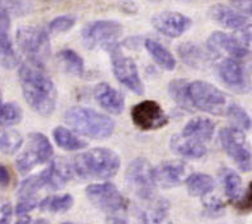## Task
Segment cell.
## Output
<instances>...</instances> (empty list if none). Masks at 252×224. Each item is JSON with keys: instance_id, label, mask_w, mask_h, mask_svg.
<instances>
[{"instance_id": "obj_49", "label": "cell", "mask_w": 252, "mask_h": 224, "mask_svg": "<svg viewBox=\"0 0 252 224\" xmlns=\"http://www.w3.org/2000/svg\"><path fill=\"white\" fill-rule=\"evenodd\" d=\"M3 104V102H1V93H0V106Z\"/></svg>"}, {"instance_id": "obj_47", "label": "cell", "mask_w": 252, "mask_h": 224, "mask_svg": "<svg viewBox=\"0 0 252 224\" xmlns=\"http://www.w3.org/2000/svg\"><path fill=\"white\" fill-rule=\"evenodd\" d=\"M35 224H49V223H48L47 221H44V219H40V221H37Z\"/></svg>"}, {"instance_id": "obj_12", "label": "cell", "mask_w": 252, "mask_h": 224, "mask_svg": "<svg viewBox=\"0 0 252 224\" xmlns=\"http://www.w3.org/2000/svg\"><path fill=\"white\" fill-rule=\"evenodd\" d=\"M131 119L142 130H157L169 123V117L156 100H143L131 108Z\"/></svg>"}, {"instance_id": "obj_7", "label": "cell", "mask_w": 252, "mask_h": 224, "mask_svg": "<svg viewBox=\"0 0 252 224\" xmlns=\"http://www.w3.org/2000/svg\"><path fill=\"white\" fill-rule=\"evenodd\" d=\"M222 150L234 161L239 170L250 171L252 169V151L245 133L234 127L222 128L219 133Z\"/></svg>"}, {"instance_id": "obj_50", "label": "cell", "mask_w": 252, "mask_h": 224, "mask_svg": "<svg viewBox=\"0 0 252 224\" xmlns=\"http://www.w3.org/2000/svg\"><path fill=\"white\" fill-rule=\"evenodd\" d=\"M63 224H75V223H70V222H67V223H63Z\"/></svg>"}, {"instance_id": "obj_37", "label": "cell", "mask_w": 252, "mask_h": 224, "mask_svg": "<svg viewBox=\"0 0 252 224\" xmlns=\"http://www.w3.org/2000/svg\"><path fill=\"white\" fill-rule=\"evenodd\" d=\"M76 24V18L72 16H58L54 20L50 21L48 25V30L52 33H62L71 30Z\"/></svg>"}, {"instance_id": "obj_6", "label": "cell", "mask_w": 252, "mask_h": 224, "mask_svg": "<svg viewBox=\"0 0 252 224\" xmlns=\"http://www.w3.org/2000/svg\"><path fill=\"white\" fill-rule=\"evenodd\" d=\"M189 97L196 110L211 115H224L228 110L226 96L213 84L203 80L189 83Z\"/></svg>"}, {"instance_id": "obj_13", "label": "cell", "mask_w": 252, "mask_h": 224, "mask_svg": "<svg viewBox=\"0 0 252 224\" xmlns=\"http://www.w3.org/2000/svg\"><path fill=\"white\" fill-rule=\"evenodd\" d=\"M218 74L221 81L237 93H246L250 89V77L242 61L225 57L218 64Z\"/></svg>"}, {"instance_id": "obj_26", "label": "cell", "mask_w": 252, "mask_h": 224, "mask_svg": "<svg viewBox=\"0 0 252 224\" xmlns=\"http://www.w3.org/2000/svg\"><path fill=\"white\" fill-rule=\"evenodd\" d=\"M57 60L63 71H66L73 76H83L85 74L84 60L79 53L72 49H62L57 54Z\"/></svg>"}, {"instance_id": "obj_8", "label": "cell", "mask_w": 252, "mask_h": 224, "mask_svg": "<svg viewBox=\"0 0 252 224\" xmlns=\"http://www.w3.org/2000/svg\"><path fill=\"white\" fill-rule=\"evenodd\" d=\"M126 182L131 191L143 200H152L156 192L157 182L155 167L144 158H138L126 169Z\"/></svg>"}, {"instance_id": "obj_35", "label": "cell", "mask_w": 252, "mask_h": 224, "mask_svg": "<svg viewBox=\"0 0 252 224\" xmlns=\"http://www.w3.org/2000/svg\"><path fill=\"white\" fill-rule=\"evenodd\" d=\"M24 117L22 108L17 103L8 102L0 106V125L1 127H12L21 123Z\"/></svg>"}, {"instance_id": "obj_14", "label": "cell", "mask_w": 252, "mask_h": 224, "mask_svg": "<svg viewBox=\"0 0 252 224\" xmlns=\"http://www.w3.org/2000/svg\"><path fill=\"white\" fill-rule=\"evenodd\" d=\"M152 25L159 33H162L167 37L176 39L190 29L192 20L179 12L166 10V12H161L153 17Z\"/></svg>"}, {"instance_id": "obj_18", "label": "cell", "mask_w": 252, "mask_h": 224, "mask_svg": "<svg viewBox=\"0 0 252 224\" xmlns=\"http://www.w3.org/2000/svg\"><path fill=\"white\" fill-rule=\"evenodd\" d=\"M44 171L47 174V187L52 190L64 187L75 174L72 164L63 158H56L52 160L49 166L45 167Z\"/></svg>"}, {"instance_id": "obj_5", "label": "cell", "mask_w": 252, "mask_h": 224, "mask_svg": "<svg viewBox=\"0 0 252 224\" xmlns=\"http://www.w3.org/2000/svg\"><path fill=\"white\" fill-rule=\"evenodd\" d=\"M123 35V26L117 21L98 20L89 22L81 30V40L84 47L94 49L100 47L108 50L119 44L120 36Z\"/></svg>"}, {"instance_id": "obj_29", "label": "cell", "mask_w": 252, "mask_h": 224, "mask_svg": "<svg viewBox=\"0 0 252 224\" xmlns=\"http://www.w3.org/2000/svg\"><path fill=\"white\" fill-rule=\"evenodd\" d=\"M0 64L8 70L16 68L20 64V57L8 32H0Z\"/></svg>"}, {"instance_id": "obj_11", "label": "cell", "mask_w": 252, "mask_h": 224, "mask_svg": "<svg viewBox=\"0 0 252 224\" xmlns=\"http://www.w3.org/2000/svg\"><path fill=\"white\" fill-rule=\"evenodd\" d=\"M85 193L95 208L107 214H116L127 208V202L119 188L108 182L90 184L85 190Z\"/></svg>"}, {"instance_id": "obj_20", "label": "cell", "mask_w": 252, "mask_h": 224, "mask_svg": "<svg viewBox=\"0 0 252 224\" xmlns=\"http://www.w3.org/2000/svg\"><path fill=\"white\" fill-rule=\"evenodd\" d=\"M170 147L174 154L189 159V160H197L203 158L207 152L205 143L196 138L187 137L184 134H175L170 141Z\"/></svg>"}, {"instance_id": "obj_19", "label": "cell", "mask_w": 252, "mask_h": 224, "mask_svg": "<svg viewBox=\"0 0 252 224\" xmlns=\"http://www.w3.org/2000/svg\"><path fill=\"white\" fill-rule=\"evenodd\" d=\"M178 54L180 60L192 68H205L213 60H215L213 54L210 53L207 48H202L201 45L192 41L182 43L178 47Z\"/></svg>"}, {"instance_id": "obj_36", "label": "cell", "mask_w": 252, "mask_h": 224, "mask_svg": "<svg viewBox=\"0 0 252 224\" xmlns=\"http://www.w3.org/2000/svg\"><path fill=\"white\" fill-rule=\"evenodd\" d=\"M32 9L27 0H0V10L13 16H26Z\"/></svg>"}, {"instance_id": "obj_15", "label": "cell", "mask_w": 252, "mask_h": 224, "mask_svg": "<svg viewBox=\"0 0 252 224\" xmlns=\"http://www.w3.org/2000/svg\"><path fill=\"white\" fill-rule=\"evenodd\" d=\"M207 49L214 57H219L221 54H226V57L243 61L249 57V52L238 43L234 35H228L221 31L211 33L207 39Z\"/></svg>"}, {"instance_id": "obj_30", "label": "cell", "mask_w": 252, "mask_h": 224, "mask_svg": "<svg viewBox=\"0 0 252 224\" xmlns=\"http://www.w3.org/2000/svg\"><path fill=\"white\" fill-rule=\"evenodd\" d=\"M24 143V138L20 131L8 128L0 129V152L4 155H14L18 152Z\"/></svg>"}, {"instance_id": "obj_31", "label": "cell", "mask_w": 252, "mask_h": 224, "mask_svg": "<svg viewBox=\"0 0 252 224\" xmlns=\"http://www.w3.org/2000/svg\"><path fill=\"white\" fill-rule=\"evenodd\" d=\"M73 205V197L71 194H56L45 197L40 201L39 208L43 211H50V213H66L70 210Z\"/></svg>"}, {"instance_id": "obj_2", "label": "cell", "mask_w": 252, "mask_h": 224, "mask_svg": "<svg viewBox=\"0 0 252 224\" xmlns=\"http://www.w3.org/2000/svg\"><path fill=\"white\" fill-rule=\"evenodd\" d=\"M73 171L83 179H110L115 177L121 166L120 156L110 148L96 147L76 155L71 161Z\"/></svg>"}, {"instance_id": "obj_16", "label": "cell", "mask_w": 252, "mask_h": 224, "mask_svg": "<svg viewBox=\"0 0 252 224\" xmlns=\"http://www.w3.org/2000/svg\"><path fill=\"white\" fill-rule=\"evenodd\" d=\"M187 165L180 160L163 161L155 167V177L159 187L174 188L187 181Z\"/></svg>"}, {"instance_id": "obj_38", "label": "cell", "mask_w": 252, "mask_h": 224, "mask_svg": "<svg viewBox=\"0 0 252 224\" xmlns=\"http://www.w3.org/2000/svg\"><path fill=\"white\" fill-rule=\"evenodd\" d=\"M203 208L209 213L210 215H220L225 209V205L220 200L219 197L213 196V194H207L203 197Z\"/></svg>"}, {"instance_id": "obj_22", "label": "cell", "mask_w": 252, "mask_h": 224, "mask_svg": "<svg viewBox=\"0 0 252 224\" xmlns=\"http://www.w3.org/2000/svg\"><path fill=\"white\" fill-rule=\"evenodd\" d=\"M214 133H215L214 121L205 116L193 117L192 120H189L187 123V125L182 131V134H184L187 137L196 138V139L203 142V143L207 141H211Z\"/></svg>"}, {"instance_id": "obj_9", "label": "cell", "mask_w": 252, "mask_h": 224, "mask_svg": "<svg viewBox=\"0 0 252 224\" xmlns=\"http://www.w3.org/2000/svg\"><path fill=\"white\" fill-rule=\"evenodd\" d=\"M53 155V146L44 134L31 133L26 148L17 158L16 166L21 174H27L37 165L52 160Z\"/></svg>"}, {"instance_id": "obj_3", "label": "cell", "mask_w": 252, "mask_h": 224, "mask_svg": "<svg viewBox=\"0 0 252 224\" xmlns=\"http://www.w3.org/2000/svg\"><path fill=\"white\" fill-rule=\"evenodd\" d=\"M64 121L76 133L92 139H106L115 131V121L110 116L100 114L93 108L71 107L64 114Z\"/></svg>"}, {"instance_id": "obj_1", "label": "cell", "mask_w": 252, "mask_h": 224, "mask_svg": "<svg viewBox=\"0 0 252 224\" xmlns=\"http://www.w3.org/2000/svg\"><path fill=\"white\" fill-rule=\"evenodd\" d=\"M21 89L31 108L41 116H50L57 106V89L44 66L25 62L18 70Z\"/></svg>"}, {"instance_id": "obj_48", "label": "cell", "mask_w": 252, "mask_h": 224, "mask_svg": "<svg viewBox=\"0 0 252 224\" xmlns=\"http://www.w3.org/2000/svg\"><path fill=\"white\" fill-rule=\"evenodd\" d=\"M113 224H126V222H124V221H121V219H119V221H116Z\"/></svg>"}, {"instance_id": "obj_33", "label": "cell", "mask_w": 252, "mask_h": 224, "mask_svg": "<svg viewBox=\"0 0 252 224\" xmlns=\"http://www.w3.org/2000/svg\"><path fill=\"white\" fill-rule=\"evenodd\" d=\"M144 224H173L169 217V204L166 201H159L151 210L143 214Z\"/></svg>"}, {"instance_id": "obj_28", "label": "cell", "mask_w": 252, "mask_h": 224, "mask_svg": "<svg viewBox=\"0 0 252 224\" xmlns=\"http://www.w3.org/2000/svg\"><path fill=\"white\" fill-rule=\"evenodd\" d=\"M220 179L226 197L230 201H238L242 192V179L238 173L229 167H222L220 170Z\"/></svg>"}, {"instance_id": "obj_40", "label": "cell", "mask_w": 252, "mask_h": 224, "mask_svg": "<svg viewBox=\"0 0 252 224\" xmlns=\"http://www.w3.org/2000/svg\"><path fill=\"white\" fill-rule=\"evenodd\" d=\"M39 201H37L36 197H25L20 198L18 204L16 206V214L18 217H24V215H27L30 211H32L33 209L39 206Z\"/></svg>"}, {"instance_id": "obj_17", "label": "cell", "mask_w": 252, "mask_h": 224, "mask_svg": "<svg viewBox=\"0 0 252 224\" xmlns=\"http://www.w3.org/2000/svg\"><path fill=\"white\" fill-rule=\"evenodd\" d=\"M94 98L103 110L112 115H120L125 108V97L108 83H99L94 88Z\"/></svg>"}, {"instance_id": "obj_45", "label": "cell", "mask_w": 252, "mask_h": 224, "mask_svg": "<svg viewBox=\"0 0 252 224\" xmlns=\"http://www.w3.org/2000/svg\"><path fill=\"white\" fill-rule=\"evenodd\" d=\"M10 183V173L7 167L0 164V186H8Z\"/></svg>"}, {"instance_id": "obj_46", "label": "cell", "mask_w": 252, "mask_h": 224, "mask_svg": "<svg viewBox=\"0 0 252 224\" xmlns=\"http://www.w3.org/2000/svg\"><path fill=\"white\" fill-rule=\"evenodd\" d=\"M16 224H35L32 222V219H31L29 215H24V217H21L18 221L16 222Z\"/></svg>"}, {"instance_id": "obj_23", "label": "cell", "mask_w": 252, "mask_h": 224, "mask_svg": "<svg viewBox=\"0 0 252 224\" xmlns=\"http://www.w3.org/2000/svg\"><path fill=\"white\" fill-rule=\"evenodd\" d=\"M144 47L147 52L150 53L152 60L158 64L161 68L166 71H173L176 66V60L167 48H165L161 43L153 40V39H146Z\"/></svg>"}, {"instance_id": "obj_42", "label": "cell", "mask_w": 252, "mask_h": 224, "mask_svg": "<svg viewBox=\"0 0 252 224\" xmlns=\"http://www.w3.org/2000/svg\"><path fill=\"white\" fill-rule=\"evenodd\" d=\"M230 3L237 12L245 17H252V0H230Z\"/></svg>"}, {"instance_id": "obj_41", "label": "cell", "mask_w": 252, "mask_h": 224, "mask_svg": "<svg viewBox=\"0 0 252 224\" xmlns=\"http://www.w3.org/2000/svg\"><path fill=\"white\" fill-rule=\"evenodd\" d=\"M236 206L241 213H251L252 211V182L250 183L246 193L243 194V197L238 200Z\"/></svg>"}, {"instance_id": "obj_10", "label": "cell", "mask_w": 252, "mask_h": 224, "mask_svg": "<svg viewBox=\"0 0 252 224\" xmlns=\"http://www.w3.org/2000/svg\"><path fill=\"white\" fill-rule=\"evenodd\" d=\"M108 53L111 56V64H112V71L115 77L129 91L138 96H142L144 93V85L140 79L135 61L131 57L124 56L120 49V44L111 48Z\"/></svg>"}, {"instance_id": "obj_39", "label": "cell", "mask_w": 252, "mask_h": 224, "mask_svg": "<svg viewBox=\"0 0 252 224\" xmlns=\"http://www.w3.org/2000/svg\"><path fill=\"white\" fill-rule=\"evenodd\" d=\"M238 43L245 48L249 53H252V24L246 25L234 35Z\"/></svg>"}, {"instance_id": "obj_27", "label": "cell", "mask_w": 252, "mask_h": 224, "mask_svg": "<svg viewBox=\"0 0 252 224\" xmlns=\"http://www.w3.org/2000/svg\"><path fill=\"white\" fill-rule=\"evenodd\" d=\"M170 97L179 107L186 111L196 110L189 97V81L186 79H175L169 84Z\"/></svg>"}, {"instance_id": "obj_32", "label": "cell", "mask_w": 252, "mask_h": 224, "mask_svg": "<svg viewBox=\"0 0 252 224\" xmlns=\"http://www.w3.org/2000/svg\"><path fill=\"white\" fill-rule=\"evenodd\" d=\"M44 187H47V174L43 170L40 171L39 174L26 178L21 183L20 188H18V196H20V198L36 197L37 192L43 190Z\"/></svg>"}, {"instance_id": "obj_24", "label": "cell", "mask_w": 252, "mask_h": 224, "mask_svg": "<svg viewBox=\"0 0 252 224\" xmlns=\"http://www.w3.org/2000/svg\"><path fill=\"white\" fill-rule=\"evenodd\" d=\"M188 193L193 197H205L210 194L215 188L214 178L205 173H194L190 174L186 181Z\"/></svg>"}, {"instance_id": "obj_43", "label": "cell", "mask_w": 252, "mask_h": 224, "mask_svg": "<svg viewBox=\"0 0 252 224\" xmlns=\"http://www.w3.org/2000/svg\"><path fill=\"white\" fill-rule=\"evenodd\" d=\"M13 217V208L8 201L0 202V224H10Z\"/></svg>"}, {"instance_id": "obj_44", "label": "cell", "mask_w": 252, "mask_h": 224, "mask_svg": "<svg viewBox=\"0 0 252 224\" xmlns=\"http://www.w3.org/2000/svg\"><path fill=\"white\" fill-rule=\"evenodd\" d=\"M10 27L9 14L0 10V32H8Z\"/></svg>"}, {"instance_id": "obj_21", "label": "cell", "mask_w": 252, "mask_h": 224, "mask_svg": "<svg viewBox=\"0 0 252 224\" xmlns=\"http://www.w3.org/2000/svg\"><path fill=\"white\" fill-rule=\"evenodd\" d=\"M209 17L220 26L230 30H241L247 25V18L225 4H214L209 9Z\"/></svg>"}, {"instance_id": "obj_25", "label": "cell", "mask_w": 252, "mask_h": 224, "mask_svg": "<svg viewBox=\"0 0 252 224\" xmlns=\"http://www.w3.org/2000/svg\"><path fill=\"white\" fill-rule=\"evenodd\" d=\"M53 138L57 146L64 151H80L87 147V142L68 128L57 127L53 130Z\"/></svg>"}, {"instance_id": "obj_34", "label": "cell", "mask_w": 252, "mask_h": 224, "mask_svg": "<svg viewBox=\"0 0 252 224\" xmlns=\"http://www.w3.org/2000/svg\"><path fill=\"white\" fill-rule=\"evenodd\" d=\"M229 120L232 121L233 127L241 130H250L252 128V119L247 114V111L239 104H229L228 110H226Z\"/></svg>"}, {"instance_id": "obj_4", "label": "cell", "mask_w": 252, "mask_h": 224, "mask_svg": "<svg viewBox=\"0 0 252 224\" xmlns=\"http://www.w3.org/2000/svg\"><path fill=\"white\" fill-rule=\"evenodd\" d=\"M20 50L29 62L44 66L50 56V41L48 31L39 26H21L16 33Z\"/></svg>"}]
</instances>
